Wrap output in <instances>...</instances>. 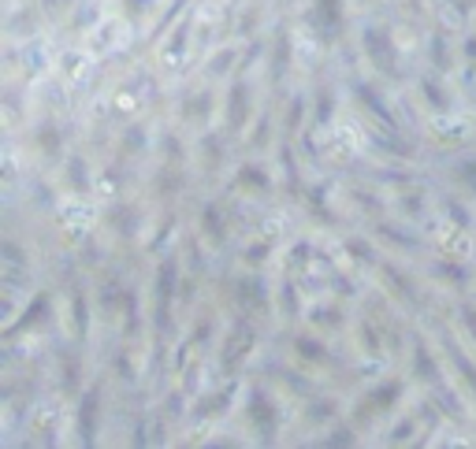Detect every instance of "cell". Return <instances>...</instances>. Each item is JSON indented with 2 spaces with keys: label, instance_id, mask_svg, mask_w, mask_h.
I'll list each match as a JSON object with an SVG mask.
<instances>
[{
  "label": "cell",
  "instance_id": "1",
  "mask_svg": "<svg viewBox=\"0 0 476 449\" xmlns=\"http://www.w3.org/2000/svg\"><path fill=\"white\" fill-rule=\"evenodd\" d=\"M175 293H179V260L164 256L157 268V278H153V335H157V342H164L171 335Z\"/></svg>",
  "mask_w": 476,
  "mask_h": 449
},
{
  "label": "cell",
  "instance_id": "2",
  "mask_svg": "<svg viewBox=\"0 0 476 449\" xmlns=\"http://www.w3.org/2000/svg\"><path fill=\"white\" fill-rule=\"evenodd\" d=\"M361 45H365V60L376 67V75L398 78V48L384 26H365L361 30Z\"/></svg>",
  "mask_w": 476,
  "mask_h": 449
},
{
  "label": "cell",
  "instance_id": "3",
  "mask_svg": "<svg viewBox=\"0 0 476 449\" xmlns=\"http://www.w3.org/2000/svg\"><path fill=\"white\" fill-rule=\"evenodd\" d=\"M245 416H250V427H253V435L260 442H275V435H279V409H275V401L268 397L265 386L250 390V397H245Z\"/></svg>",
  "mask_w": 476,
  "mask_h": 449
},
{
  "label": "cell",
  "instance_id": "4",
  "mask_svg": "<svg viewBox=\"0 0 476 449\" xmlns=\"http://www.w3.org/2000/svg\"><path fill=\"white\" fill-rule=\"evenodd\" d=\"M398 397H402V379H387V382H376V386L365 394V401H361L357 409V423H369L372 416H380V412H391L398 405Z\"/></svg>",
  "mask_w": 476,
  "mask_h": 449
},
{
  "label": "cell",
  "instance_id": "5",
  "mask_svg": "<svg viewBox=\"0 0 476 449\" xmlns=\"http://www.w3.org/2000/svg\"><path fill=\"white\" fill-rule=\"evenodd\" d=\"M97 420H101V386H90L78 401L75 412V435L82 445H93L97 442Z\"/></svg>",
  "mask_w": 476,
  "mask_h": 449
},
{
  "label": "cell",
  "instance_id": "6",
  "mask_svg": "<svg viewBox=\"0 0 476 449\" xmlns=\"http://www.w3.org/2000/svg\"><path fill=\"white\" fill-rule=\"evenodd\" d=\"M231 293H235V305L245 315H257V312L268 308V286H265V278H257V275H238Z\"/></svg>",
  "mask_w": 476,
  "mask_h": 449
},
{
  "label": "cell",
  "instance_id": "7",
  "mask_svg": "<svg viewBox=\"0 0 476 449\" xmlns=\"http://www.w3.org/2000/svg\"><path fill=\"white\" fill-rule=\"evenodd\" d=\"M354 97H357V101L365 104V108H369V115H372V119H380L387 130H398V115L387 108V101L380 97V90H376L372 82H365V78H354Z\"/></svg>",
  "mask_w": 476,
  "mask_h": 449
},
{
  "label": "cell",
  "instance_id": "8",
  "mask_svg": "<svg viewBox=\"0 0 476 449\" xmlns=\"http://www.w3.org/2000/svg\"><path fill=\"white\" fill-rule=\"evenodd\" d=\"M313 19L324 41H339L342 23H347V8H342V0H313Z\"/></svg>",
  "mask_w": 476,
  "mask_h": 449
},
{
  "label": "cell",
  "instance_id": "9",
  "mask_svg": "<svg viewBox=\"0 0 476 449\" xmlns=\"http://www.w3.org/2000/svg\"><path fill=\"white\" fill-rule=\"evenodd\" d=\"M409 364H413V379L417 382H424V386H439L443 372H439V360H435V353L428 349L424 338H413V357H409Z\"/></svg>",
  "mask_w": 476,
  "mask_h": 449
},
{
  "label": "cell",
  "instance_id": "10",
  "mask_svg": "<svg viewBox=\"0 0 476 449\" xmlns=\"http://www.w3.org/2000/svg\"><path fill=\"white\" fill-rule=\"evenodd\" d=\"M250 86L238 78L231 82V93H227V130H245L250 123Z\"/></svg>",
  "mask_w": 476,
  "mask_h": 449
},
{
  "label": "cell",
  "instance_id": "11",
  "mask_svg": "<svg viewBox=\"0 0 476 449\" xmlns=\"http://www.w3.org/2000/svg\"><path fill=\"white\" fill-rule=\"evenodd\" d=\"M250 349H253V327H250V320H238L235 330L227 335V345H223V368L235 372V364L250 353Z\"/></svg>",
  "mask_w": 476,
  "mask_h": 449
},
{
  "label": "cell",
  "instance_id": "12",
  "mask_svg": "<svg viewBox=\"0 0 476 449\" xmlns=\"http://www.w3.org/2000/svg\"><path fill=\"white\" fill-rule=\"evenodd\" d=\"M235 186L250 197H268L272 193V175L265 163H242L238 175H235Z\"/></svg>",
  "mask_w": 476,
  "mask_h": 449
},
{
  "label": "cell",
  "instance_id": "13",
  "mask_svg": "<svg viewBox=\"0 0 476 449\" xmlns=\"http://www.w3.org/2000/svg\"><path fill=\"white\" fill-rule=\"evenodd\" d=\"M290 34L287 30H275V41H272V63H268V75H272V86H283V78L290 75Z\"/></svg>",
  "mask_w": 476,
  "mask_h": 449
},
{
  "label": "cell",
  "instance_id": "14",
  "mask_svg": "<svg viewBox=\"0 0 476 449\" xmlns=\"http://www.w3.org/2000/svg\"><path fill=\"white\" fill-rule=\"evenodd\" d=\"M443 349H447V357H450V364H454V372H458V379H462V386L476 397V364L462 353V345H458L450 335L443 338Z\"/></svg>",
  "mask_w": 476,
  "mask_h": 449
},
{
  "label": "cell",
  "instance_id": "15",
  "mask_svg": "<svg viewBox=\"0 0 476 449\" xmlns=\"http://www.w3.org/2000/svg\"><path fill=\"white\" fill-rule=\"evenodd\" d=\"M198 227H201V238H205L212 249L227 242V220H223L220 205H205V208H201V220H198Z\"/></svg>",
  "mask_w": 476,
  "mask_h": 449
},
{
  "label": "cell",
  "instance_id": "16",
  "mask_svg": "<svg viewBox=\"0 0 476 449\" xmlns=\"http://www.w3.org/2000/svg\"><path fill=\"white\" fill-rule=\"evenodd\" d=\"M48 315V293H34V301H30L26 308H23V320H15V323H8V330L4 335L8 338H15L19 330H26V327H38L41 320Z\"/></svg>",
  "mask_w": 476,
  "mask_h": 449
},
{
  "label": "cell",
  "instance_id": "17",
  "mask_svg": "<svg viewBox=\"0 0 476 449\" xmlns=\"http://www.w3.org/2000/svg\"><path fill=\"white\" fill-rule=\"evenodd\" d=\"M384 282H387V290L395 293V297H402L406 305H421V293L413 290V282H409V278L395 268V264H387V268H384Z\"/></svg>",
  "mask_w": 476,
  "mask_h": 449
},
{
  "label": "cell",
  "instance_id": "18",
  "mask_svg": "<svg viewBox=\"0 0 476 449\" xmlns=\"http://www.w3.org/2000/svg\"><path fill=\"white\" fill-rule=\"evenodd\" d=\"M294 353H298V360H305V364H327V360H332V357H327V345L320 338H313V335H298V338H294Z\"/></svg>",
  "mask_w": 476,
  "mask_h": 449
},
{
  "label": "cell",
  "instance_id": "19",
  "mask_svg": "<svg viewBox=\"0 0 476 449\" xmlns=\"http://www.w3.org/2000/svg\"><path fill=\"white\" fill-rule=\"evenodd\" d=\"M198 148H201L205 171H220V168H223V156H227V148H223V138H220V134H201Z\"/></svg>",
  "mask_w": 476,
  "mask_h": 449
},
{
  "label": "cell",
  "instance_id": "20",
  "mask_svg": "<svg viewBox=\"0 0 476 449\" xmlns=\"http://www.w3.org/2000/svg\"><path fill=\"white\" fill-rule=\"evenodd\" d=\"M112 223H116V234L123 238H134L138 227H142V212L134 205H120L116 212H112Z\"/></svg>",
  "mask_w": 476,
  "mask_h": 449
},
{
  "label": "cell",
  "instance_id": "21",
  "mask_svg": "<svg viewBox=\"0 0 476 449\" xmlns=\"http://www.w3.org/2000/svg\"><path fill=\"white\" fill-rule=\"evenodd\" d=\"M421 93L432 112H450V93L447 86H439V78H421Z\"/></svg>",
  "mask_w": 476,
  "mask_h": 449
},
{
  "label": "cell",
  "instance_id": "22",
  "mask_svg": "<svg viewBox=\"0 0 476 449\" xmlns=\"http://www.w3.org/2000/svg\"><path fill=\"white\" fill-rule=\"evenodd\" d=\"M212 115V90H198L186 97V112L183 119H208Z\"/></svg>",
  "mask_w": 476,
  "mask_h": 449
},
{
  "label": "cell",
  "instance_id": "23",
  "mask_svg": "<svg viewBox=\"0 0 476 449\" xmlns=\"http://www.w3.org/2000/svg\"><path fill=\"white\" fill-rule=\"evenodd\" d=\"M63 175H68L75 193H90V168H86V160H82V156H71L68 168H63Z\"/></svg>",
  "mask_w": 476,
  "mask_h": 449
},
{
  "label": "cell",
  "instance_id": "24",
  "mask_svg": "<svg viewBox=\"0 0 476 449\" xmlns=\"http://www.w3.org/2000/svg\"><path fill=\"white\" fill-rule=\"evenodd\" d=\"M138 327H142L138 293H134V290H127V297H123V335H127V338H134V335H138Z\"/></svg>",
  "mask_w": 476,
  "mask_h": 449
},
{
  "label": "cell",
  "instance_id": "25",
  "mask_svg": "<svg viewBox=\"0 0 476 449\" xmlns=\"http://www.w3.org/2000/svg\"><path fill=\"white\" fill-rule=\"evenodd\" d=\"M38 145H41L45 156H60V148H63L60 126H56V123H41V126H38Z\"/></svg>",
  "mask_w": 476,
  "mask_h": 449
},
{
  "label": "cell",
  "instance_id": "26",
  "mask_svg": "<svg viewBox=\"0 0 476 449\" xmlns=\"http://www.w3.org/2000/svg\"><path fill=\"white\" fill-rule=\"evenodd\" d=\"M186 38H190V19H183V23H179V30H171L168 48H164V60H168V63L183 60V53H186Z\"/></svg>",
  "mask_w": 476,
  "mask_h": 449
},
{
  "label": "cell",
  "instance_id": "27",
  "mask_svg": "<svg viewBox=\"0 0 476 449\" xmlns=\"http://www.w3.org/2000/svg\"><path fill=\"white\" fill-rule=\"evenodd\" d=\"M435 275L443 282H454V290H465L469 286V268H462V264H454V260H439L435 264Z\"/></svg>",
  "mask_w": 476,
  "mask_h": 449
},
{
  "label": "cell",
  "instance_id": "28",
  "mask_svg": "<svg viewBox=\"0 0 476 449\" xmlns=\"http://www.w3.org/2000/svg\"><path fill=\"white\" fill-rule=\"evenodd\" d=\"M71 312H75V338L82 342V338L90 335V320H86L90 308H86V293H82V290L71 293Z\"/></svg>",
  "mask_w": 476,
  "mask_h": 449
},
{
  "label": "cell",
  "instance_id": "29",
  "mask_svg": "<svg viewBox=\"0 0 476 449\" xmlns=\"http://www.w3.org/2000/svg\"><path fill=\"white\" fill-rule=\"evenodd\" d=\"M78 372H82L78 353H63V357H60V375H63V390H68V394L78 390Z\"/></svg>",
  "mask_w": 476,
  "mask_h": 449
},
{
  "label": "cell",
  "instance_id": "30",
  "mask_svg": "<svg viewBox=\"0 0 476 449\" xmlns=\"http://www.w3.org/2000/svg\"><path fill=\"white\" fill-rule=\"evenodd\" d=\"M279 305H283L287 320H298L302 315V297H298V290H294V282H283V286H279Z\"/></svg>",
  "mask_w": 476,
  "mask_h": 449
},
{
  "label": "cell",
  "instance_id": "31",
  "mask_svg": "<svg viewBox=\"0 0 476 449\" xmlns=\"http://www.w3.org/2000/svg\"><path fill=\"white\" fill-rule=\"evenodd\" d=\"M235 60H238V48H220V53L208 60V75L212 78H223L227 71L235 67Z\"/></svg>",
  "mask_w": 476,
  "mask_h": 449
},
{
  "label": "cell",
  "instance_id": "32",
  "mask_svg": "<svg viewBox=\"0 0 476 449\" xmlns=\"http://www.w3.org/2000/svg\"><path fill=\"white\" fill-rule=\"evenodd\" d=\"M454 178L462 182L469 193H476V156H462L454 163Z\"/></svg>",
  "mask_w": 476,
  "mask_h": 449
},
{
  "label": "cell",
  "instance_id": "33",
  "mask_svg": "<svg viewBox=\"0 0 476 449\" xmlns=\"http://www.w3.org/2000/svg\"><path fill=\"white\" fill-rule=\"evenodd\" d=\"M432 63H435V71H450V63H454L450 45L443 34H432Z\"/></svg>",
  "mask_w": 476,
  "mask_h": 449
},
{
  "label": "cell",
  "instance_id": "34",
  "mask_svg": "<svg viewBox=\"0 0 476 449\" xmlns=\"http://www.w3.org/2000/svg\"><path fill=\"white\" fill-rule=\"evenodd\" d=\"M376 234H380V238H384L391 249H406V253H409V249H417V238L402 234L398 227H380V230H376Z\"/></svg>",
  "mask_w": 476,
  "mask_h": 449
},
{
  "label": "cell",
  "instance_id": "35",
  "mask_svg": "<svg viewBox=\"0 0 476 449\" xmlns=\"http://www.w3.org/2000/svg\"><path fill=\"white\" fill-rule=\"evenodd\" d=\"M435 401H439L443 412H450V420H465V409H462V401H458V394L435 386Z\"/></svg>",
  "mask_w": 476,
  "mask_h": 449
},
{
  "label": "cell",
  "instance_id": "36",
  "mask_svg": "<svg viewBox=\"0 0 476 449\" xmlns=\"http://www.w3.org/2000/svg\"><path fill=\"white\" fill-rule=\"evenodd\" d=\"M339 315H342V312H339L335 305H317V312H313V323H317V327H332V330H335V327L342 323Z\"/></svg>",
  "mask_w": 476,
  "mask_h": 449
},
{
  "label": "cell",
  "instance_id": "37",
  "mask_svg": "<svg viewBox=\"0 0 476 449\" xmlns=\"http://www.w3.org/2000/svg\"><path fill=\"white\" fill-rule=\"evenodd\" d=\"M357 330H361V342H365V353H372V357L380 353V335H376V327L369 320H361Z\"/></svg>",
  "mask_w": 476,
  "mask_h": 449
},
{
  "label": "cell",
  "instance_id": "38",
  "mask_svg": "<svg viewBox=\"0 0 476 449\" xmlns=\"http://www.w3.org/2000/svg\"><path fill=\"white\" fill-rule=\"evenodd\" d=\"M335 412H339L335 401L327 397V401H313V405H309V420H313V423H324V420H332Z\"/></svg>",
  "mask_w": 476,
  "mask_h": 449
},
{
  "label": "cell",
  "instance_id": "39",
  "mask_svg": "<svg viewBox=\"0 0 476 449\" xmlns=\"http://www.w3.org/2000/svg\"><path fill=\"white\" fill-rule=\"evenodd\" d=\"M320 445H357V435L350 427H335L327 438H320Z\"/></svg>",
  "mask_w": 476,
  "mask_h": 449
},
{
  "label": "cell",
  "instance_id": "40",
  "mask_svg": "<svg viewBox=\"0 0 476 449\" xmlns=\"http://www.w3.org/2000/svg\"><path fill=\"white\" fill-rule=\"evenodd\" d=\"M443 208H447V215H450V220H454V227H469V212H465V205H458L454 201V197H447V201H443Z\"/></svg>",
  "mask_w": 476,
  "mask_h": 449
},
{
  "label": "cell",
  "instance_id": "41",
  "mask_svg": "<svg viewBox=\"0 0 476 449\" xmlns=\"http://www.w3.org/2000/svg\"><path fill=\"white\" fill-rule=\"evenodd\" d=\"M302 115H305V101H302V97H294V101H290V115H287V134H294V130H298Z\"/></svg>",
  "mask_w": 476,
  "mask_h": 449
},
{
  "label": "cell",
  "instance_id": "42",
  "mask_svg": "<svg viewBox=\"0 0 476 449\" xmlns=\"http://www.w3.org/2000/svg\"><path fill=\"white\" fill-rule=\"evenodd\" d=\"M309 253H313V245H309V242H294L290 245V268H302V264L309 260Z\"/></svg>",
  "mask_w": 476,
  "mask_h": 449
},
{
  "label": "cell",
  "instance_id": "43",
  "mask_svg": "<svg viewBox=\"0 0 476 449\" xmlns=\"http://www.w3.org/2000/svg\"><path fill=\"white\" fill-rule=\"evenodd\" d=\"M413 431H417V416H413V420H402L395 431H391L387 442H409V435H413Z\"/></svg>",
  "mask_w": 476,
  "mask_h": 449
},
{
  "label": "cell",
  "instance_id": "44",
  "mask_svg": "<svg viewBox=\"0 0 476 449\" xmlns=\"http://www.w3.org/2000/svg\"><path fill=\"white\" fill-rule=\"evenodd\" d=\"M332 115H335V101H332V97H320V104H317V123L327 126V123H332Z\"/></svg>",
  "mask_w": 476,
  "mask_h": 449
},
{
  "label": "cell",
  "instance_id": "45",
  "mask_svg": "<svg viewBox=\"0 0 476 449\" xmlns=\"http://www.w3.org/2000/svg\"><path fill=\"white\" fill-rule=\"evenodd\" d=\"M4 260H8V268H23V249L15 245V242H4Z\"/></svg>",
  "mask_w": 476,
  "mask_h": 449
},
{
  "label": "cell",
  "instance_id": "46",
  "mask_svg": "<svg viewBox=\"0 0 476 449\" xmlns=\"http://www.w3.org/2000/svg\"><path fill=\"white\" fill-rule=\"evenodd\" d=\"M123 4H127V15H130V23H138L142 15H145V8L153 4V0H123Z\"/></svg>",
  "mask_w": 476,
  "mask_h": 449
},
{
  "label": "cell",
  "instance_id": "47",
  "mask_svg": "<svg viewBox=\"0 0 476 449\" xmlns=\"http://www.w3.org/2000/svg\"><path fill=\"white\" fill-rule=\"evenodd\" d=\"M268 256H272V245H250V253H245V260H250L253 268H257V264H265Z\"/></svg>",
  "mask_w": 476,
  "mask_h": 449
},
{
  "label": "cell",
  "instance_id": "48",
  "mask_svg": "<svg viewBox=\"0 0 476 449\" xmlns=\"http://www.w3.org/2000/svg\"><path fill=\"white\" fill-rule=\"evenodd\" d=\"M350 253H354V260H361V264H372V260H376L372 249H369L365 242H350Z\"/></svg>",
  "mask_w": 476,
  "mask_h": 449
},
{
  "label": "cell",
  "instance_id": "49",
  "mask_svg": "<svg viewBox=\"0 0 476 449\" xmlns=\"http://www.w3.org/2000/svg\"><path fill=\"white\" fill-rule=\"evenodd\" d=\"M142 134H145L142 126H130V130H127V141H123V145L130 148V153H134V148H142Z\"/></svg>",
  "mask_w": 476,
  "mask_h": 449
},
{
  "label": "cell",
  "instance_id": "50",
  "mask_svg": "<svg viewBox=\"0 0 476 449\" xmlns=\"http://www.w3.org/2000/svg\"><path fill=\"white\" fill-rule=\"evenodd\" d=\"M462 323H465V330H469V338L476 342V308H462Z\"/></svg>",
  "mask_w": 476,
  "mask_h": 449
},
{
  "label": "cell",
  "instance_id": "51",
  "mask_svg": "<svg viewBox=\"0 0 476 449\" xmlns=\"http://www.w3.org/2000/svg\"><path fill=\"white\" fill-rule=\"evenodd\" d=\"M465 56H469V60H476V38H469V41H465Z\"/></svg>",
  "mask_w": 476,
  "mask_h": 449
}]
</instances>
